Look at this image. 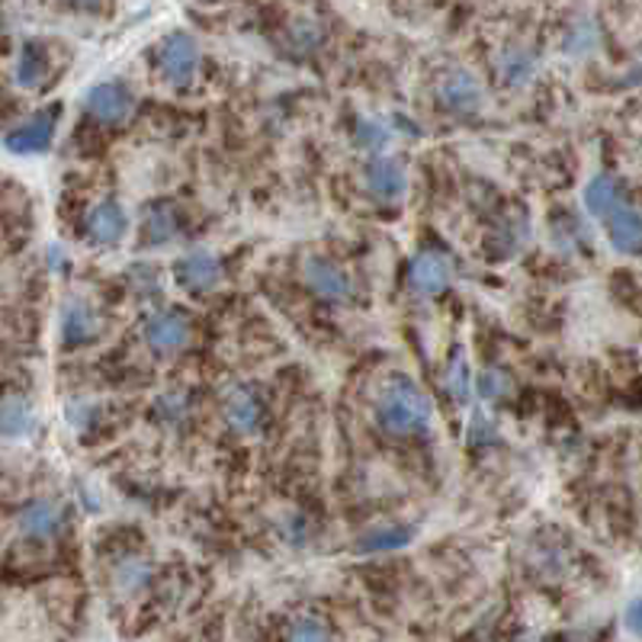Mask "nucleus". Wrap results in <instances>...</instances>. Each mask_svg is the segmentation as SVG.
Instances as JSON below:
<instances>
[{"instance_id": "b1692460", "label": "nucleus", "mask_w": 642, "mask_h": 642, "mask_svg": "<svg viewBox=\"0 0 642 642\" xmlns=\"http://www.w3.org/2000/svg\"><path fill=\"white\" fill-rule=\"evenodd\" d=\"M472 389H476V379L469 370V360H466V350L456 347L447 370H444V392L454 405H466L472 399Z\"/></svg>"}, {"instance_id": "dca6fc26", "label": "nucleus", "mask_w": 642, "mask_h": 642, "mask_svg": "<svg viewBox=\"0 0 642 642\" xmlns=\"http://www.w3.org/2000/svg\"><path fill=\"white\" fill-rule=\"evenodd\" d=\"M65 521H68V511H65L58 501H52V498L30 501V504L20 511V518H17L20 533H26V536H33V540H52V536H58L62 527H65Z\"/></svg>"}, {"instance_id": "39448f33", "label": "nucleus", "mask_w": 642, "mask_h": 642, "mask_svg": "<svg viewBox=\"0 0 642 642\" xmlns=\"http://www.w3.org/2000/svg\"><path fill=\"white\" fill-rule=\"evenodd\" d=\"M58 119H62V107H58V104H52V110H42V113L20 119V122L7 132V139H3L7 152L20 154V157L48 152L52 142H55V132H58Z\"/></svg>"}, {"instance_id": "2eb2a0df", "label": "nucleus", "mask_w": 642, "mask_h": 642, "mask_svg": "<svg viewBox=\"0 0 642 642\" xmlns=\"http://www.w3.org/2000/svg\"><path fill=\"white\" fill-rule=\"evenodd\" d=\"M363 181H367V189L377 203H399L409 193V177L395 157H373L367 164Z\"/></svg>"}, {"instance_id": "2f4dec72", "label": "nucleus", "mask_w": 642, "mask_h": 642, "mask_svg": "<svg viewBox=\"0 0 642 642\" xmlns=\"http://www.w3.org/2000/svg\"><path fill=\"white\" fill-rule=\"evenodd\" d=\"M466 440L472 450H491L498 440H501V431H498V421L489 412H476L469 417V431H466Z\"/></svg>"}, {"instance_id": "c85d7f7f", "label": "nucleus", "mask_w": 642, "mask_h": 642, "mask_svg": "<svg viewBox=\"0 0 642 642\" xmlns=\"http://www.w3.org/2000/svg\"><path fill=\"white\" fill-rule=\"evenodd\" d=\"M322 42H325L322 23H315L312 17H296V20H290V26H286V48H290L293 55H312Z\"/></svg>"}, {"instance_id": "4468645a", "label": "nucleus", "mask_w": 642, "mask_h": 642, "mask_svg": "<svg viewBox=\"0 0 642 642\" xmlns=\"http://www.w3.org/2000/svg\"><path fill=\"white\" fill-rule=\"evenodd\" d=\"M536 72H540V55L521 42L504 45L494 58V75L504 87H527Z\"/></svg>"}, {"instance_id": "c9c22d12", "label": "nucleus", "mask_w": 642, "mask_h": 642, "mask_svg": "<svg viewBox=\"0 0 642 642\" xmlns=\"http://www.w3.org/2000/svg\"><path fill=\"white\" fill-rule=\"evenodd\" d=\"M623 623H627V630H630L633 636H642V598L627 605V610H623Z\"/></svg>"}, {"instance_id": "bb28decb", "label": "nucleus", "mask_w": 642, "mask_h": 642, "mask_svg": "<svg viewBox=\"0 0 642 642\" xmlns=\"http://www.w3.org/2000/svg\"><path fill=\"white\" fill-rule=\"evenodd\" d=\"M549 235H553L556 251H563V254H575V251L591 244V231L585 228L578 216H556L549 226Z\"/></svg>"}, {"instance_id": "7c9ffc66", "label": "nucleus", "mask_w": 642, "mask_h": 642, "mask_svg": "<svg viewBox=\"0 0 642 642\" xmlns=\"http://www.w3.org/2000/svg\"><path fill=\"white\" fill-rule=\"evenodd\" d=\"M113 581L122 595H135V591H142V588L152 581V566L142 563V559H122V563L116 566Z\"/></svg>"}, {"instance_id": "393cba45", "label": "nucleus", "mask_w": 642, "mask_h": 642, "mask_svg": "<svg viewBox=\"0 0 642 642\" xmlns=\"http://www.w3.org/2000/svg\"><path fill=\"white\" fill-rule=\"evenodd\" d=\"M353 142L363 152L382 154L395 142V126L389 119H379V116H360L357 126H353Z\"/></svg>"}, {"instance_id": "a878e982", "label": "nucleus", "mask_w": 642, "mask_h": 642, "mask_svg": "<svg viewBox=\"0 0 642 642\" xmlns=\"http://www.w3.org/2000/svg\"><path fill=\"white\" fill-rule=\"evenodd\" d=\"M154 421L157 424H164V427H171V431H181L184 424L189 421V395L184 389H167V392H161L157 399H154L152 405Z\"/></svg>"}, {"instance_id": "c756f323", "label": "nucleus", "mask_w": 642, "mask_h": 642, "mask_svg": "<svg viewBox=\"0 0 642 642\" xmlns=\"http://www.w3.org/2000/svg\"><path fill=\"white\" fill-rule=\"evenodd\" d=\"M476 392H479V399L482 402H489V405H498V402H508L511 395H514V379L508 377L504 370H482L479 379H476Z\"/></svg>"}, {"instance_id": "f3484780", "label": "nucleus", "mask_w": 642, "mask_h": 642, "mask_svg": "<svg viewBox=\"0 0 642 642\" xmlns=\"http://www.w3.org/2000/svg\"><path fill=\"white\" fill-rule=\"evenodd\" d=\"M581 206H585L588 216L607 219L610 213H617L620 206H627V189H623V184L617 177H610V174H595L585 184V189H581Z\"/></svg>"}, {"instance_id": "4be33fe9", "label": "nucleus", "mask_w": 642, "mask_h": 642, "mask_svg": "<svg viewBox=\"0 0 642 642\" xmlns=\"http://www.w3.org/2000/svg\"><path fill=\"white\" fill-rule=\"evenodd\" d=\"M0 424H3V437H7L10 444L30 440L39 427L36 409H33L23 395H7V399H3V417H0Z\"/></svg>"}, {"instance_id": "a211bd4d", "label": "nucleus", "mask_w": 642, "mask_h": 642, "mask_svg": "<svg viewBox=\"0 0 642 642\" xmlns=\"http://www.w3.org/2000/svg\"><path fill=\"white\" fill-rule=\"evenodd\" d=\"M607 241L613 251L620 254H640L642 251V213L633 209L630 203L620 206L617 213H610L605 219Z\"/></svg>"}, {"instance_id": "aec40b11", "label": "nucleus", "mask_w": 642, "mask_h": 642, "mask_svg": "<svg viewBox=\"0 0 642 642\" xmlns=\"http://www.w3.org/2000/svg\"><path fill=\"white\" fill-rule=\"evenodd\" d=\"M412 540H415V527H409V524H382V527H370L367 533H360L353 549L363 553V556H377V553L402 549Z\"/></svg>"}, {"instance_id": "9d476101", "label": "nucleus", "mask_w": 642, "mask_h": 642, "mask_svg": "<svg viewBox=\"0 0 642 642\" xmlns=\"http://www.w3.org/2000/svg\"><path fill=\"white\" fill-rule=\"evenodd\" d=\"M100 331H104V322H100L94 305L80 296L65 300L62 315H58V335H62L65 347H87L100 338Z\"/></svg>"}, {"instance_id": "5701e85b", "label": "nucleus", "mask_w": 642, "mask_h": 642, "mask_svg": "<svg viewBox=\"0 0 642 642\" xmlns=\"http://www.w3.org/2000/svg\"><path fill=\"white\" fill-rule=\"evenodd\" d=\"M530 566H533V575H540L546 581H563L568 575V566H572L568 546L566 543H536Z\"/></svg>"}, {"instance_id": "423d86ee", "label": "nucleus", "mask_w": 642, "mask_h": 642, "mask_svg": "<svg viewBox=\"0 0 642 642\" xmlns=\"http://www.w3.org/2000/svg\"><path fill=\"white\" fill-rule=\"evenodd\" d=\"M305 286L322 296L325 303H350L353 300V280L347 270L328 258H305L303 261Z\"/></svg>"}, {"instance_id": "f8f14e48", "label": "nucleus", "mask_w": 642, "mask_h": 642, "mask_svg": "<svg viewBox=\"0 0 642 642\" xmlns=\"http://www.w3.org/2000/svg\"><path fill=\"white\" fill-rule=\"evenodd\" d=\"M129 228V219H126V209L116 203V199H100L87 209L84 216V238L90 244H100V248H113L122 241Z\"/></svg>"}, {"instance_id": "473e14b6", "label": "nucleus", "mask_w": 642, "mask_h": 642, "mask_svg": "<svg viewBox=\"0 0 642 642\" xmlns=\"http://www.w3.org/2000/svg\"><path fill=\"white\" fill-rule=\"evenodd\" d=\"M286 636H290V640H328L331 630H328L325 620L315 617V613H296V617L290 620V627H286Z\"/></svg>"}, {"instance_id": "412c9836", "label": "nucleus", "mask_w": 642, "mask_h": 642, "mask_svg": "<svg viewBox=\"0 0 642 642\" xmlns=\"http://www.w3.org/2000/svg\"><path fill=\"white\" fill-rule=\"evenodd\" d=\"M174 238H181V213L167 203H157L145 213L142 222V244L145 248H164Z\"/></svg>"}, {"instance_id": "f03ea898", "label": "nucleus", "mask_w": 642, "mask_h": 642, "mask_svg": "<svg viewBox=\"0 0 642 642\" xmlns=\"http://www.w3.org/2000/svg\"><path fill=\"white\" fill-rule=\"evenodd\" d=\"M154 68L167 87H189L199 72V45L189 33H167L154 48Z\"/></svg>"}, {"instance_id": "0eeeda50", "label": "nucleus", "mask_w": 642, "mask_h": 642, "mask_svg": "<svg viewBox=\"0 0 642 642\" xmlns=\"http://www.w3.org/2000/svg\"><path fill=\"white\" fill-rule=\"evenodd\" d=\"M530 241V222L521 209H508L501 213L489 228V238H486V254L491 261H511L524 251V244Z\"/></svg>"}, {"instance_id": "4c0bfd02", "label": "nucleus", "mask_w": 642, "mask_h": 642, "mask_svg": "<svg viewBox=\"0 0 642 642\" xmlns=\"http://www.w3.org/2000/svg\"><path fill=\"white\" fill-rule=\"evenodd\" d=\"M77 7H84V10H100V7H104V3H107V0H75Z\"/></svg>"}, {"instance_id": "20e7f679", "label": "nucleus", "mask_w": 642, "mask_h": 642, "mask_svg": "<svg viewBox=\"0 0 642 642\" xmlns=\"http://www.w3.org/2000/svg\"><path fill=\"white\" fill-rule=\"evenodd\" d=\"M434 97L437 104L454 116H476L486 107V90L479 84V77L466 68H447L434 84Z\"/></svg>"}, {"instance_id": "6e6552de", "label": "nucleus", "mask_w": 642, "mask_h": 642, "mask_svg": "<svg viewBox=\"0 0 642 642\" xmlns=\"http://www.w3.org/2000/svg\"><path fill=\"white\" fill-rule=\"evenodd\" d=\"M226 421L238 434H261L266 424V405L258 389L251 385H231L222 395Z\"/></svg>"}, {"instance_id": "ddd939ff", "label": "nucleus", "mask_w": 642, "mask_h": 642, "mask_svg": "<svg viewBox=\"0 0 642 642\" xmlns=\"http://www.w3.org/2000/svg\"><path fill=\"white\" fill-rule=\"evenodd\" d=\"M145 344L157 350V353H174V350H184L189 340V318L177 308H164V312H154L149 315L145 328Z\"/></svg>"}, {"instance_id": "e433bc0d", "label": "nucleus", "mask_w": 642, "mask_h": 642, "mask_svg": "<svg viewBox=\"0 0 642 642\" xmlns=\"http://www.w3.org/2000/svg\"><path fill=\"white\" fill-rule=\"evenodd\" d=\"M45 261H48V266L52 270H65V248L62 244H48V251H45Z\"/></svg>"}, {"instance_id": "72a5a7b5", "label": "nucleus", "mask_w": 642, "mask_h": 642, "mask_svg": "<svg viewBox=\"0 0 642 642\" xmlns=\"http://www.w3.org/2000/svg\"><path fill=\"white\" fill-rule=\"evenodd\" d=\"M129 283H132V290L142 296V300H149V303H157L161 300V276H157V270L152 264H135L129 270Z\"/></svg>"}, {"instance_id": "cd10ccee", "label": "nucleus", "mask_w": 642, "mask_h": 642, "mask_svg": "<svg viewBox=\"0 0 642 642\" xmlns=\"http://www.w3.org/2000/svg\"><path fill=\"white\" fill-rule=\"evenodd\" d=\"M598 45H601V30L588 17L575 20L566 30V36H563V48H566V55H572V58H585V55L598 52Z\"/></svg>"}, {"instance_id": "6ab92c4d", "label": "nucleus", "mask_w": 642, "mask_h": 642, "mask_svg": "<svg viewBox=\"0 0 642 642\" xmlns=\"http://www.w3.org/2000/svg\"><path fill=\"white\" fill-rule=\"evenodd\" d=\"M45 75H48V52H45V45L36 42V39H26L20 45L17 62H13V84L23 87V90H33V87H39L45 80Z\"/></svg>"}, {"instance_id": "9b49d317", "label": "nucleus", "mask_w": 642, "mask_h": 642, "mask_svg": "<svg viewBox=\"0 0 642 642\" xmlns=\"http://www.w3.org/2000/svg\"><path fill=\"white\" fill-rule=\"evenodd\" d=\"M174 280L187 293H213L222 283V264L213 251L193 248L174 264Z\"/></svg>"}, {"instance_id": "f257e3e1", "label": "nucleus", "mask_w": 642, "mask_h": 642, "mask_svg": "<svg viewBox=\"0 0 642 642\" xmlns=\"http://www.w3.org/2000/svg\"><path fill=\"white\" fill-rule=\"evenodd\" d=\"M373 417L392 437H421L434 424V409L415 379L405 373H389L377 385Z\"/></svg>"}, {"instance_id": "1a4fd4ad", "label": "nucleus", "mask_w": 642, "mask_h": 642, "mask_svg": "<svg viewBox=\"0 0 642 642\" xmlns=\"http://www.w3.org/2000/svg\"><path fill=\"white\" fill-rule=\"evenodd\" d=\"M454 270L440 251H417L409 264V286L424 300H437L450 290Z\"/></svg>"}, {"instance_id": "f704fd0d", "label": "nucleus", "mask_w": 642, "mask_h": 642, "mask_svg": "<svg viewBox=\"0 0 642 642\" xmlns=\"http://www.w3.org/2000/svg\"><path fill=\"white\" fill-rule=\"evenodd\" d=\"M280 533H283L290 543H303L305 536H308V521H305V518H300V514H293V518H283Z\"/></svg>"}, {"instance_id": "7ed1b4c3", "label": "nucleus", "mask_w": 642, "mask_h": 642, "mask_svg": "<svg viewBox=\"0 0 642 642\" xmlns=\"http://www.w3.org/2000/svg\"><path fill=\"white\" fill-rule=\"evenodd\" d=\"M80 110L97 126H122L135 110V94L122 80H104L84 94Z\"/></svg>"}]
</instances>
